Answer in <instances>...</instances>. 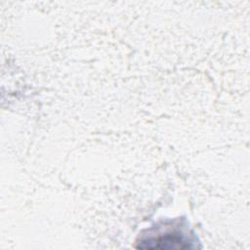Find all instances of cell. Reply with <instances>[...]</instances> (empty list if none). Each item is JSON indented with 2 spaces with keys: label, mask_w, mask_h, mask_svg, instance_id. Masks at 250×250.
Segmentation results:
<instances>
[{
  "label": "cell",
  "mask_w": 250,
  "mask_h": 250,
  "mask_svg": "<svg viewBox=\"0 0 250 250\" xmlns=\"http://www.w3.org/2000/svg\"><path fill=\"white\" fill-rule=\"evenodd\" d=\"M139 249H191L194 247L193 240L184 228L179 226H163L156 229H152L146 234H143L136 242Z\"/></svg>",
  "instance_id": "cell-1"
}]
</instances>
